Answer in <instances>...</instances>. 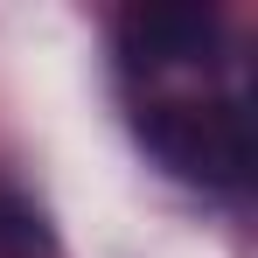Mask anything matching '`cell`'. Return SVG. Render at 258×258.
I'll return each mask as SVG.
<instances>
[{"instance_id": "1", "label": "cell", "mask_w": 258, "mask_h": 258, "mask_svg": "<svg viewBox=\"0 0 258 258\" xmlns=\"http://www.w3.org/2000/svg\"><path fill=\"white\" fill-rule=\"evenodd\" d=\"M147 154L196 188H237L251 174V105L244 84H196L140 98Z\"/></svg>"}, {"instance_id": "2", "label": "cell", "mask_w": 258, "mask_h": 258, "mask_svg": "<svg viewBox=\"0 0 258 258\" xmlns=\"http://www.w3.org/2000/svg\"><path fill=\"white\" fill-rule=\"evenodd\" d=\"M119 63L140 84V98L216 84L223 77V21L210 7H133L119 21Z\"/></svg>"}, {"instance_id": "3", "label": "cell", "mask_w": 258, "mask_h": 258, "mask_svg": "<svg viewBox=\"0 0 258 258\" xmlns=\"http://www.w3.org/2000/svg\"><path fill=\"white\" fill-rule=\"evenodd\" d=\"M0 258H56V237L35 203L21 196H0Z\"/></svg>"}]
</instances>
